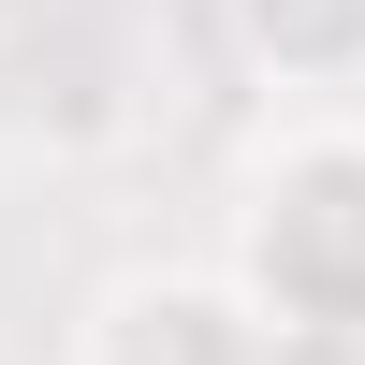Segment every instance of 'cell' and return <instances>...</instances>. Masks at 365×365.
Wrapping results in <instances>:
<instances>
[{"mask_svg": "<svg viewBox=\"0 0 365 365\" xmlns=\"http://www.w3.org/2000/svg\"><path fill=\"white\" fill-rule=\"evenodd\" d=\"M234 307L263 351H365V117L263 146L234 205Z\"/></svg>", "mask_w": 365, "mask_h": 365, "instance_id": "obj_1", "label": "cell"}, {"mask_svg": "<svg viewBox=\"0 0 365 365\" xmlns=\"http://www.w3.org/2000/svg\"><path fill=\"white\" fill-rule=\"evenodd\" d=\"M73 365H263V322L234 307V278H205V263H132V278L88 307Z\"/></svg>", "mask_w": 365, "mask_h": 365, "instance_id": "obj_2", "label": "cell"}, {"mask_svg": "<svg viewBox=\"0 0 365 365\" xmlns=\"http://www.w3.org/2000/svg\"><path fill=\"white\" fill-rule=\"evenodd\" d=\"M249 73L278 88H365V0H220Z\"/></svg>", "mask_w": 365, "mask_h": 365, "instance_id": "obj_3", "label": "cell"}, {"mask_svg": "<svg viewBox=\"0 0 365 365\" xmlns=\"http://www.w3.org/2000/svg\"><path fill=\"white\" fill-rule=\"evenodd\" d=\"M29 15H44V0H0V44H15V29H29Z\"/></svg>", "mask_w": 365, "mask_h": 365, "instance_id": "obj_4", "label": "cell"}]
</instances>
